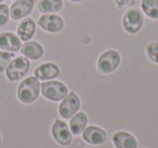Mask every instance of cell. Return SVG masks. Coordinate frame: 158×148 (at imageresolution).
Segmentation results:
<instances>
[{"label": "cell", "mask_w": 158, "mask_h": 148, "mask_svg": "<svg viewBox=\"0 0 158 148\" xmlns=\"http://www.w3.org/2000/svg\"><path fill=\"white\" fill-rule=\"evenodd\" d=\"M142 10L148 18H158V0H142Z\"/></svg>", "instance_id": "obj_18"}, {"label": "cell", "mask_w": 158, "mask_h": 148, "mask_svg": "<svg viewBox=\"0 0 158 148\" xmlns=\"http://www.w3.org/2000/svg\"><path fill=\"white\" fill-rule=\"evenodd\" d=\"M60 76V68L53 63H44L35 69V77L38 80H51Z\"/></svg>", "instance_id": "obj_11"}, {"label": "cell", "mask_w": 158, "mask_h": 148, "mask_svg": "<svg viewBox=\"0 0 158 148\" xmlns=\"http://www.w3.org/2000/svg\"><path fill=\"white\" fill-rule=\"evenodd\" d=\"M63 7L62 0H41L38 5V10L42 13H56Z\"/></svg>", "instance_id": "obj_17"}, {"label": "cell", "mask_w": 158, "mask_h": 148, "mask_svg": "<svg viewBox=\"0 0 158 148\" xmlns=\"http://www.w3.org/2000/svg\"><path fill=\"white\" fill-rule=\"evenodd\" d=\"M88 123V117L85 113H76L72 117L69 121V129L72 134L79 135L82 131L86 129V125Z\"/></svg>", "instance_id": "obj_16"}, {"label": "cell", "mask_w": 158, "mask_h": 148, "mask_svg": "<svg viewBox=\"0 0 158 148\" xmlns=\"http://www.w3.org/2000/svg\"><path fill=\"white\" fill-rule=\"evenodd\" d=\"M79 107H80V100L78 95L74 92H70L62 100L59 106V113L64 119H70L79 110Z\"/></svg>", "instance_id": "obj_5"}, {"label": "cell", "mask_w": 158, "mask_h": 148, "mask_svg": "<svg viewBox=\"0 0 158 148\" xmlns=\"http://www.w3.org/2000/svg\"><path fill=\"white\" fill-rule=\"evenodd\" d=\"M40 94V83L36 77H28L21 82L18 89V97L24 104L35 102Z\"/></svg>", "instance_id": "obj_1"}, {"label": "cell", "mask_w": 158, "mask_h": 148, "mask_svg": "<svg viewBox=\"0 0 158 148\" xmlns=\"http://www.w3.org/2000/svg\"><path fill=\"white\" fill-rule=\"evenodd\" d=\"M35 31H36V24L33 18H25L19 24L16 33H18V37L22 41H29L34 37V35H35Z\"/></svg>", "instance_id": "obj_13"}, {"label": "cell", "mask_w": 158, "mask_h": 148, "mask_svg": "<svg viewBox=\"0 0 158 148\" xmlns=\"http://www.w3.org/2000/svg\"><path fill=\"white\" fill-rule=\"evenodd\" d=\"M13 56V53H10L8 51H0V74L7 69L8 65Z\"/></svg>", "instance_id": "obj_19"}, {"label": "cell", "mask_w": 158, "mask_h": 148, "mask_svg": "<svg viewBox=\"0 0 158 148\" xmlns=\"http://www.w3.org/2000/svg\"><path fill=\"white\" fill-rule=\"evenodd\" d=\"M0 142H1V136H0Z\"/></svg>", "instance_id": "obj_25"}, {"label": "cell", "mask_w": 158, "mask_h": 148, "mask_svg": "<svg viewBox=\"0 0 158 148\" xmlns=\"http://www.w3.org/2000/svg\"><path fill=\"white\" fill-rule=\"evenodd\" d=\"M52 136L62 146L70 145L73 141V134L68 125L62 120H55L52 125Z\"/></svg>", "instance_id": "obj_7"}, {"label": "cell", "mask_w": 158, "mask_h": 148, "mask_svg": "<svg viewBox=\"0 0 158 148\" xmlns=\"http://www.w3.org/2000/svg\"><path fill=\"white\" fill-rule=\"evenodd\" d=\"M130 0H115V2L117 3V6H118L119 8H123L125 7L127 3H129Z\"/></svg>", "instance_id": "obj_22"}, {"label": "cell", "mask_w": 158, "mask_h": 148, "mask_svg": "<svg viewBox=\"0 0 158 148\" xmlns=\"http://www.w3.org/2000/svg\"><path fill=\"white\" fill-rule=\"evenodd\" d=\"M82 138L91 145H102L107 139V134L103 129L90 125L82 131Z\"/></svg>", "instance_id": "obj_9"}, {"label": "cell", "mask_w": 158, "mask_h": 148, "mask_svg": "<svg viewBox=\"0 0 158 148\" xmlns=\"http://www.w3.org/2000/svg\"><path fill=\"white\" fill-rule=\"evenodd\" d=\"M146 53L152 62L158 64V42H152L147 44Z\"/></svg>", "instance_id": "obj_20"}, {"label": "cell", "mask_w": 158, "mask_h": 148, "mask_svg": "<svg viewBox=\"0 0 158 148\" xmlns=\"http://www.w3.org/2000/svg\"><path fill=\"white\" fill-rule=\"evenodd\" d=\"M42 95L52 102L62 101L68 94V89L64 83L60 81H47L40 84Z\"/></svg>", "instance_id": "obj_3"}, {"label": "cell", "mask_w": 158, "mask_h": 148, "mask_svg": "<svg viewBox=\"0 0 158 148\" xmlns=\"http://www.w3.org/2000/svg\"><path fill=\"white\" fill-rule=\"evenodd\" d=\"M120 64V55L117 51L108 50L100 56L98 61V69L102 74H110L116 70Z\"/></svg>", "instance_id": "obj_4"}, {"label": "cell", "mask_w": 158, "mask_h": 148, "mask_svg": "<svg viewBox=\"0 0 158 148\" xmlns=\"http://www.w3.org/2000/svg\"><path fill=\"white\" fill-rule=\"evenodd\" d=\"M10 18V9L5 3H0V27H3Z\"/></svg>", "instance_id": "obj_21"}, {"label": "cell", "mask_w": 158, "mask_h": 148, "mask_svg": "<svg viewBox=\"0 0 158 148\" xmlns=\"http://www.w3.org/2000/svg\"><path fill=\"white\" fill-rule=\"evenodd\" d=\"M29 68H31V63L28 59L25 56H18L11 60L6 69V75L10 81H18L25 77Z\"/></svg>", "instance_id": "obj_2"}, {"label": "cell", "mask_w": 158, "mask_h": 148, "mask_svg": "<svg viewBox=\"0 0 158 148\" xmlns=\"http://www.w3.org/2000/svg\"><path fill=\"white\" fill-rule=\"evenodd\" d=\"M70 1H74V2H79V1H84V0H70Z\"/></svg>", "instance_id": "obj_23"}, {"label": "cell", "mask_w": 158, "mask_h": 148, "mask_svg": "<svg viewBox=\"0 0 158 148\" xmlns=\"http://www.w3.org/2000/svg\"><path fill=\"white\" fill-rule=\"evenodd\" d=\"M144 18L141 12L136 9H129L123 18V25L126 31L129 34H136L143 26Z\"/></svg>", "instance_id": "obj_6"}, {"label": "cell", "mask_w": 158, "mask_h": 148, "mask_svg": "<svg viewBox=\"0 0 158 148\" xmlns=\"http://www.w3.org/2000/svg\"><path fill=\"white\" fill-rule=\"evenodd\" d=\"M38 25L49 33H60L64 27V22L59 15L46 14L38 20Z\"/></svg>", "instance_id": "obj_10"}, {"label": "cell", "mask_w": 158, "mask_h": 148, "mask_svg": "<svg viewBox=\"0 0 158 148\" xmlns=\"http://www.w3.org/2000/svg\"><path fill=\"white\" fill-rule=\"evenodd\" d=\"M34 5V0H15L10 8V16L16 21L22 20L33 11Z\"/></svg>", "instance_id": "obj_8"}, {"label": "cell", "mask_w": 158, "mask_h": 148, "mask_svg": "<svg viewBox=\"0 0 158 148\" xmlns=\"http://www.w3.org/2000/svg\"><path fill=\"white\" fill-rule=\"evenodd\" d=\"M113 143L116 148H138V142L133 135L128 132H117L113 136Z\"/></svg>", "instance_id": "obj_15"}, {"label": "cell", "mask_w": 158, "mask_h": 148, "mask_svg": "<svg viewBox=\"0 0 158 148\" xmlns=\"http://www.w3.org/2000/svg\"><path fill=\"white\" fill-rule=\"evenodd\" d=\"M2 1H3V0H0V3H1V2H2Z\"/></svg>", "instance_id": "obj_24"}, {"label": "cell", "mask_w": 158, "mask_h": 148, "mask_svg": "<svg viewBox=\"0 0 158 148\" xmlns=\"http://www.w3.org/2000/svg\"><path fill=\"white\" fill-rule=\"evenodd\" d=\"M21 39L13 33L0 34V49L8 52H18L21 49Z\"/></svg>", "instance_id": "obj_12"}, {"label": "cell", "mask_w": 158, "mask_h": 148, "mask_svg": "<svg viewBox=\"0 0 158 148\" xmlns=\"http://www.w3.org/2000/svg\"><path fill=\"white\" fill-rule=\"evenodd\" d=\"M21 53L29 60H39L44 55V48L36 41H27L21 47Z\"/></svg>", "instance_id": "obj_14"}]
</instances>
